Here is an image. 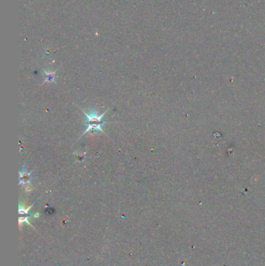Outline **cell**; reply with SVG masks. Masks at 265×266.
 Returning a JSON list of instances; mask_svg holds the SVG:
<instances>
[{
    "mask_svg": "<svg viewBox=\"0 0 265 266\" xmlns=\"http://www.w3.org/2000/svg\"><path fill=\"white\" fill-rule=\"evenodd\" d=\"M109 108L106 110V111L103 113L102 114H99L97 113V111L95 110H90L89 113H86L85 111H82L84 114L85 117H86V120H85L84 125L86 127V130H85L84 133L82 134L81 136H83L85 134L88 132L90 130H93V131H101L102 133H103L104 135H106V133L103 131V130L102 129V126L105 124H106L107 122L103 121V117L104 116V114H106V111H108Z\"/></svg>",
    "mask_w": 265,
    "mask_h": 266,
    "instance_id": "obj_1",
    "label": "cell"
},
{
    "mask_svg": "<svg viewBox=\"0 0 265 266\" xmlns=\"http://www.w3.org/2000/svg\"><path fill=\"white\" fill-rule=\"evenodd\" d=\"M32 171L30 172H27L26 168L24 169V167H23L22 170L20 171V185H27L30 184L31 180L33 179L31 176Z\"/></svg>",
    "mask_w": 265,
    "mask_h": 266,
    "instance_id": "obj_2",
    "label": "cell"
},
{
    "mask_svg": "<svg viewBox=\"0 0 265 266\" xmlns=\"http://www.w3.org/2000/svg\"><path fill=\"white\" fill-rule=\"evenodd\" d=\"M44 73L45 74V79L44 80L43 84L46 83V82H50V83H52V82H55V79H56V76H55V74H56V71L54 72H48L46 70H43Z\"/></svg>",
    "mask_w": 265,
    "mask_h": 266,
    "instance_id": "obj_3",
    "label": "cell"
},
{
    "mask_svg": "<svg viewBox=\"0 0 265 266\" xmlns=\"http://www.w3.org/2000/svg\"><path fill=\"white\" fill-rule=\"evenodd\" d=\"M33 205H34V204H33ZM33 205L30 206H29V207H27V208H25L24 206H23V205H20V207H19V214H20V215H27V214H28V212H29V210H30V209L32 208V206H33Z\"/></svg>",
    "mask_w": 265,
    "mask_h": 266,
    "instance_id": "obj_4",
    "label": "cell"
},
{
    "mask_svg": "<svg viewBox=\"0 0 265 266\" xmlns=\"http://www.w3.org/2000/svg\"><path fill=\"white\" fill-rule=\"evenodd\" d=\"M28 218H29L28 215H25V216H23V217H20L19 218V224H20V227H21V226H22L23 223H27V224H29V225L31 226V227H33V228H34V227H33V226L31 225V223H30V222H29Z\"/></svg>",
    "mask_w": 265,
    "mask_h": 266,
    "instance_id": "obj_5",
    "label": "cell"
}]
</instances>
